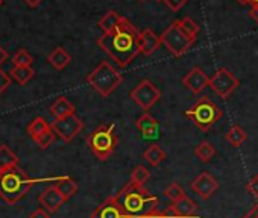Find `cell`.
<instances>
[{"label": "cell", "instance_id": "obj_14", "mask_svg": "<svg viewBox=\"0 0 258 218\" xmlns=\"http://www.w3.org/2000/svg\"><path fill=\"white\" fill-rule=\"evenodd\" d=\"M136 128L142 132V137L146 141L160 138V122L155 117H152L149 113H145L136 122Z\"/></svg>", "mask_w": 258, "mask_h": 218}, {"label": "cell", "instance_id": "obj_6", "mask_svg": "<svg viewBox=\"0 0 258 218\" xmlns=\"http://www.w3.org/2000/svg\"><path fill=\"white\" fill-rule=\"evenodd\" d=\"M222 109L208 97H201L190 109L185 111V117L190 119L193 125L202 132L210 131L222 119Z\"/></svg>", "mask_w": 258, "mask_h": 218}, {"label": "cell", "instance_id": "obj_27", "mask_svg": "<svg viewBox=\"0 0 258 218\" xmlns=\"http://www.w3.org/2000/svg\"><path fill=\"white\" fill-rule=\"evenodd\" d=\"M120 19H121V16H118L115 11H108V13L99 20V28L103 31V34H105V32H111V31H114V29L117 28Z\"/></svg>", "mask_w": 258, "mask_h": 218}, {"label": "cell", "instance_id": "obj_38", "mask_svg": "<svg viewBox=\"0 0 258 218\" xmlns=\"http://www.w3.org/2000/svg\"><path fill=\"white\" fill-rule=\"evenodd\" d=\"M243 218H258V201L253 204V207H252Z\"/></svg>", "mask_w": 258, "mask_h": 218}, {"label": "cell", "instance_id": "obj_10", "mask_svg": "<svg viewBox=\"0 0 258 218\" xmlns=\"http://www.w3.org/2000/svg\"><path fill=\"white\" fill-rule=\"evenodd\" d=\"M50 128L64 143H70L84 129V122L76 114H70L62 119H55Z\"/></svg>", "mask_w": 258, "mask_h": 218}, {"label": "cell", "instance_id": "obj_37", "mask_svg": "<svg viewBox=\"0 0 258 218\" xmlns=\"http://www.w3.org/2000/svg\"><path fill=\"white\" fill-rule=\"evenodd\" d=\"M29 218H50V212H47L44 207H38L29 215Z\"/></svg>", "mask_w": 258, "mask_h": 218}, {"label": "cell", "instance_id": "obj_24", "mask_svg": "<svg viewBox=\"0 0 258 218\" xmlns=\"http://www.w3.org/2000/svg\"><path fill=\"white\" fill-rule=\"evenodd\" d=\"M226 141L232 146V147H240L241 144H244V141L247 140L246 132L240 128V126H231L226 132Z\"/></svg>", "mask_w": 258, "mask_h": 218}, {"label": "cell", "instance_id": "obj_34", "mask_svg": "<svg viewBox=\"0 0 258 218\" xmlns=\"http://www.w3.org/2000/svg\"><path fill=\"white\" fill-rule=\"evenodd\" d=\"M246 189L250 195H253L255 198H258V174L252 176L247 183H246Z\"/></svg>", "mask_w": 258, "mask_h": 218}, {"label": "cell", "instance_id": "obj_12", "mask_svg": "<svg viewBox=\"0 0 258 218\" xmlns=\"http://www.w3.org/2000/svg\"><path fill=\"white\" fill-rule=\"evenodd\" d=\"M182 85L187 86L193 94H201L207 86H210V77L205 74V71L201 67L191 68L184 77H182Z\"/></svg>", "mask_w": 258, "mask_h": 218}, {"label": "cell", "instance_id": "obj_36", "mask_svg": "<svg viewBox=\"0 0 258 218\" xmlns=\"http://www.w3.org/2000/svg\"><path fill=\"white\" fill-rule=\"evenodd\" d=\"M188 0H164V4L167 5V8L172 11V13H178L181 8H184L187 5Z\"/></svg>", "mask_w": 258, "mask_h": 218}, {"label": "cell", "instance_id": "obj_7", "mask_svg": "<svg viewBox=\"0 0 258 218\" xmlns=\"http://www.w3.org/2000/svg\"><path fill=\"white\" fill-rule=\"evenodd\" d=\"M161 43L166 46V49L176 58L185 55L188 49L196 43L195 38H191L181 26L179 20L172 22V25L160 35Z\"/></svg>", "mask_w": 258, "mask_h": 218}, {"label": "cell", "instance_id": "obj_45", "mask_svg": "<svg viewBox=\"0 0 258 218\" xmlns=\"http://www.w3.org/2000/svg\"><path fill=\"white\" fill-rule=\"evenodd\" d=\"M140 2H145V0H140Z\"/></svg>", "mask_w": 258, "mask_h": 218}, {"label": "cell", "instance_id": "obj_33", "mask_svg": "<svg viewBox=\"0 0 258 218\" xmlns=\"http://www.w3.org/2000/svg\"><path fill=\"white\" fill-rule=\"evenodd\" d=\"M146 218H182L179 215H176L172 207H167L166 210H154L151 215H148Z\"/></svg>", "mask_w": 258, "mask_h": 218}, {"label": "cell", "instance_id": "obj_31", "mask_svg": "<svg viewBox=\"0 0 258 218\" xmlns=\"http://www.w3.org/2000/svg\"><path fill=\"white\" fill-rule=\"evenodd\" d=\"M179 23H181V26H182V29L191 37V38H198V35H199V31H201V28H199V25L191 19V17H184V19H181L179 20Z\"/></svg>", "mask_w": 258, "mask_h": 218}, {"label": "cell", "instance_id": "obj_16", "mask_svg": "<svg viewBox=\"0 0 258 218\" xmlns=\"http://www.w3.org/2000/svg\"><path fill=\"white\" fill-rule=\"evenodd\" d=\"M91 218H124L115 195L108 197L105 201H102L93 212H91Z\"/></svg>", "mask_w": 258, "mask_h": 218}, {"label": "cell", "instance_id": "obj_8", "mask_svg": "<svg viewBox=\"0 0 258 218\" xmlns=\"http://www.w3.org/2000/svg\"><path fill=\"white\" fill-rule=\"evenodd\" d=\"M131 98L143 109L145 113H149V109L161 98V91L157 88V85L152 80L143 79L131 91Z\"/></svg>", "mask_w": 258, "mask_h": 218}, {"label": "cell", "instance_id": "obj_4", "mask_svg": "<svg viewBox=\"0 0 258 218\" xmlns=\"http://www.w3.org/2000/svg\"><path fill=\"white\" fill-rule=\"evenodd\" d=\"M87 82L102 97H108L120 86V83L123 82V76L108 61H102L87 76Z\"/></svg>", "mask_w": 258, "mask_h": 218}, {"label": "cell", "instance_id": "obj_15", "mask_svg": "<svg viewBox=\"0 0 258 218\" xmlns=\"http://www.w3.org/2000/svg\"><path fill=\"white\" fill-rule=\"evenodd\" d=\"M161 37H158L152 29H143L140 31V35H139V49H140V53L145 55V56H151L154 55L160 46H161Z\"/></svg>", "mask_w": 258, "mask_h": 218}, {"label": "cell", "instance_id": "obj_39", "mask_svg": "<svg viewBox=\"0 0 258 218\" xmlns=\"http://www.w3.org/2000/svg\"><path fill=\"white\" fill-rule=\"evenodd\" d=\"M10 59V55H8V52L0 46V67H2L7 61Z\"/></svg>", "mask_w": 258, "mask_h": 218}, {"label": "cell", "instance_id": "obj_28", "mask_svg": "<svg viewBox=\"0 0 258 218\" xmlns=\"http://www.w3.org/2000/svg\"><path fill=\"white\" fill-rule=\"evenodd\" d=\"M151 177V171L148 170V167L145 165H137L133 173H131V182L136 183V185H145Z\"/></svg>", "mask_w": 258, "mask_h": 218}, {"label": "cell", "instance_id": "obj_13", "mask_svg": "<svg viewBox=\"0 0 258 218\" xmlns=\"http://www.w3.org/2000/svg\"><path fill=\"white\" fill-rule=\"evenodd\" d=\"M40 204L50 213H55L61 209V206L67 201L66 197L59 192V189L55 185L47 186L38 197Z\"/></svg>", "mask_w": 258, "mask_h": 218}, {"label": "cell", "instance_id": "obj_41", "mask_svg": "<svg viewBox=\"0 0 258 218\" xmlns=\"http://www.w3.org/2000/svg\"><path fill=\"white\" fill-rule=\"evenodd\" d=\"M41 2H43V0H25V4L28 7H31V8H37Z\"/></svg>", "mask_w": 258, "mask_h": 218}, {"label": "cell", "instance_id": "obj_11", "mask_svg": "<svg viewBox=\"0 0 258 218\" xmlns=\"http://www.w3.org/2000/svg\"><path fill=\"white\" fill-rule=\"evenodd\" d=\"M190 188L202 198V200H208L217 189H219V182L216 180L214 176H211L210 173H201L191 183Z\"/></svg>", "mask_w": 258, "mask_h": 218}, {"label": "cell", "instance_id": "obj_43", "mask_svg": "<svg viewBox=\"0 0 258 218\" xmlns=\"http://www.w3.org/2000/svg\"><path fill=\"white\" fill-rule=\"evenodd\" d=\"M4 5V0H0V7H2Z\"/></svg>", "mask_w": 258, "mask_h": 218}, {"label": "cell", "instance_id": "obj_35", "mask_svg": "<svg viewBox=\"0 0 258 218\" xmlns=\"http://www.w3.org/2000/svg\"><path fill=\"white\" fill-rule=\"evenodd\" d=\"M10 85H11V76L5 70L0 68V94H4L10 88Z\"/></svg>", "mask_w": 258, "mask_h": 218}, {"label": "cell", "instance_id": "obj_3", "mask_svg": "<svg viewBox=\"0 0 258 218\" xmlns=\"http://www.w3.org/2000/svg\"><path fill=\"white\" fill-rule=\"evenodd\" d=\"M38 182L40 179L29 177L23 170L19 168V165L0 171V198L5 200L8 204H17Z\"/></svg>", "mask_w": 258, "mask_h": 218}, {"label": "cell", "instance_id": "obj_18", "mask_svg": "<svg viewBox=\"0 0 258 218\" xmlns=\"http://www.w3.org/2000/svg\"><path fill=\"white\" fill-rule=\"evenodd\" d=\"M47 61L49 64L56 68V70H64L70 62H72V55L64 49V47H56L53 49L49 55H47Z\"/></svg>", "mask_w": 258, "mask_h": 218}, {"label": "cell", "instance_id": "obj_17", "mask_svg": "<svg viewBox=\"0 0 258 218\" xmlns=\"http://www.w3.org/2000/svg\"><path fill=\"white\" fill-rule=\"evenodd\" d=\"M170 207H172V210H173L176 215H179V216H182V218H195V215H196V212H198V204H196L188 195H185V197H182L181 200L175 201ZM196 218H198V216H196Z\"/></svg>", "mask_w": 258, "mask_h": 218}, {"label": "cell", "instance_id": "obj_5", "mask_svg": "<svg viewBox=\"0 0 258 218\" xmlns=\"http://www.w3.org/2000/svg\"><path fill=\"white\" fill-rule=\"evenodd\" d=\"M117 144L118 138L115 134V125H102L87 138V146L99 161H108Z\"/></svg>", "mask_w": 258, "mask_h": 218}, {"label": "cell", "instance_id": "obj_32", "mask_svg": "<svg viewBox=\"0 0 258 218\" xmlns=\"http://www.w3.org/2000/svg\"><path fill=\"white\" fill-rule=\"evenodd\" d=\"M55 138H56V134H55L52 129H49L47 132H44L43 135H40V137L35 138L34 141L38 144V147H40L41 150H46V149H49V147L53 144Z\"/></svg>", "mask_w": 258, "mask_h": 218}, {"label": "cell", "instance_id": "obj_25", "mask_svg": "<svg viewBox=\"0 0 258 218\" xmlns=\"http://www.w3.org/2000/svg\"><path fill=\"white\" fill-rule=\"evenodd\" d=\"M10 76L16 82H19L20 85H26L34 77V70H32V67H17V65H14L11 68V71H10Z\"/></svg>", "mask_w": 258, "mask_h": 218}, {"label": "cell", "instance_id": "obj_30", "mask_svg": "<svg viewBox=\"0 0 258 218\" xmlns=\"http://www.w3.org/2000/svg\"><path fill=\"white\" fill-rule=\"evenodd\" d=\"M34 62V58L29 55L26 49H20L14 56H13V64L17 67H31Z\"/></svg>", "mask_w": 258, "mask_h": 218}, {"label": "cell", "instance_id": "obj_44", "mask_svg": "<svg viewBox=\"0 0 258 218\" xmlns=\"http://www.w3.org/2000/svg\"><path fill=\"white\" fill-rule=\"evenodd\" d=\"M157 2H164V0H157Z\"/></svg>", "mask_w": 258, "mask_h": 218}, {"label": "cell", "instance_id": "obj_1", "mask_svg": "<svg viewBox=\"0 0 258 218\" xmlns=\"http://www.w3.org/2000/svg\"><path fill=\"white\" fill-rule=\"evenodd\" d=\"M139 35L140 31H137L127 19L121 17L117 28L111 32H105L96 43L118 67L124 68L140 53Z\"/></svg>", "mask_w": 258, "mask_h": 218}, {"label": "cell", "instance_id": "obj_9", "mask_svg": "<svg viewBox=\"0 0 258 218\" xmlns=\"http://www.w3.org/2000/svg\"><path fill=\"white\" fill-rule=\"evenodd\" d=\"M240 85V80L237 79V76L229 71L226 67L219 68L211 77H210V86L213 88V91L222 97V98H228Z\"/></svg>", "mask_w": 258, "mask_h": 218}, {"label": "cell", "instance_id": "obj_19", "mask_svg": "<svg viewBox=\"0 0 258 218\" xmlns=\"http://www.w3.org/2000/svg\"><path fill=\"white\" fill-rule=\"evenodd\" d=\"M50 114L55 119H62L70 114H75V104L69 101L66 97H59L52 106H50Z\"/></svg>", "mask_w": 258, "mask_h": 218}, {"label": "cell", "instance_id": "obj_26", "mask_svg": "<svg viewBox=\"0 0 258 218\" xmlns=\"http://www.w3.org/2000/svg\"><path fill=\"white\" fill-rule=\"evenodd\" d=\"M143 158L152 165V167H158L164 159H166V152L160 147V146H151L145 153Z\"/></svg>", "mask_w": 258, "mask_h": 218}, {"label": "cell", "instance_id": "obj_29", "mask_svg": "<svg viewBox=\"0 0 258 218\" xmlns=\"http://www.w3.org/2000/svg\"><path fill=\"white\" fill-rule=\"evenodd\" d=\"M164 197L167 198V200H170L172 203H175V201H178V200H181L182 197H185L187 194H185V191L181 188V185L179 183H176V182H173V183H170L166 189H164Z\"/></svg>", "mask_w": 258, "mask_h": 218}, {"label": "cell", "instance_id": "obj_20", "mask_svg": "<svg viewBox=\"0 0 258 218\" xmlns=\"http://www.w3.org/2000/svg\"><path fill=\"white\" fill-rule=\"evenodd\" d=\"M17 165H19L17 155L7 144L0 146V171L13 168V167H17Z\"/></svg>", "mask_w": 258, "mask_h": 218}, {"label": "cell", "instance_id": "obj_23", "mask_svg": "<svg viewBox=\"0 0 258 218\" xmlns=\"http://www.w3.org/2000/svg\"><path fill=\"white\" fill-rule=\"evenodd\" d=\"M195 155H196V158H198L201 162L207 164V162H210V161L214 158V155H216V147H214L210 141H202V143H199V144L196 146Z\"/></svg>", "mask_w": 258, "mask_h": 218}, {"label": "cell", "instance_id": "obj_21", "mask_svg": "<svg viewBox=\"0 0 258 218\" xmlns=\"http://www.w3.org/2000/svg\"><path fill=\"white\" fill-rule=\"evenodd\" d=\"M55 186H56V188L59 189V192L66 197V200L72 198V197L78 192V183H76L72 177H69V176H64V177L56 179Z\"/></svg>", "mask_w": 258, "mask_h": 218}, {"label": "cell", "instance_id": "obj_40", "mask_svg": "<svg viewBox=\"0 0 258 218\" xmlns=\"http://www.w3.org/2000/svg\"><path fill=\"white\" fill-rule=\"evenodd\" d=\"M249 17L258 25V5H255V7H252L250 8V11H249Z\"/></svg>", "mask_w": 258, "mask_h": 218}, {"label": "cell", "instance_id": "obj_42", "mask_svg": "<svg viewBox=\"0 0 258 218\" xmlns=\"http://www.w3.org/2000/svg\"><path fill=\"white\" fill-rule=\"evenodd\" d=\"M238 2H240L241 5H250V7L258 5V0H238Z\"/></svg>", "mask_w": 258, "mask_h": 218}, {"label": "cell", "instance_id": "obj_22", "mask_svg": "<svg viewBox=\"0 0 258 218\" xmlns=\"http://www.w3.org/2000/svg\"><path fill=\"white\" fill-rule=\"evenodd\" d=\"M49 129H52V128H50V125L46 122L44 117H35V119L29 123V126H28V135H29L32 140H35V138H38L40 135H43L44 132H47Z\"/></svg>", "mask_w": 258, "mask_h": 218}, {"label": "cell", "instance_id": "obj_2", "mask_svg": "<svg viewBox=\"0 0 258 218\" xmlns=\"http://www.w3.org/2000/svg\"><path fill=\"white\" fill-rule=\"evenodd\" d=\"M117 203L124 218H146L158 206V197L151 194L145 186L129 182L118 194H115Z\"/></svg>", "mask_w": 258, "mask_h": 218}]
</instances>
